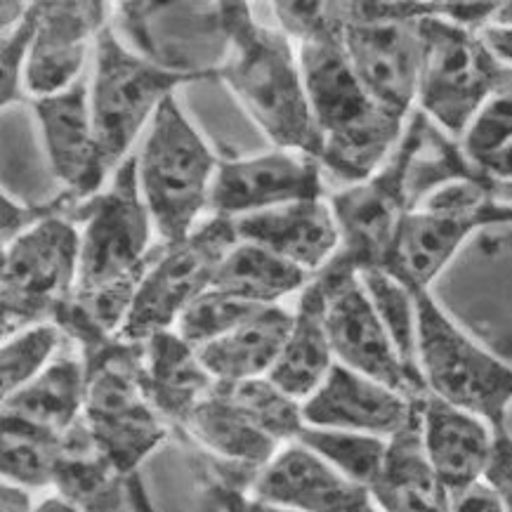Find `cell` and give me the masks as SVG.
<instances>
[{
	"label": "cell",
	"instance_id": "6da1fadb",
	"mask_svg": "<svg viewBox=\"0 0 512 512\" xmlns=\"http://www.w3.org/2000/svg\"><path fill=\"white\" fill-rule=\"evenodd\" d=\"M274 17L298 45L324 137L321 166L345 185L369 180L395 152L409 121L385 114L359 83L343 41V3H274Z\"/></svg>",
	"mask_w": 512,
	"mask_h": 512
},
{
	"label": "cell",
	"instance_id": "7a4b0ae2",
	"mask_svg": "<svg viewBox=\"0 0 512 512\" xmlns=\"http://www.w3.org/2000/svg\"><path fill=\"white\" fill-rule=\"evenodd\" d=\"M71 222L81 229L74 326L85 338H114L161 248V241L152 244L156 229L140 192L137 154L114 170L100 194L78 203Z\"/></svg>",
	"mask_w": 512,
	"mask_h": 512
},
{
	"label": "cell",
	"instance_id": "3957f363",
	"mask_svg": "<svg viewBox=\"0 0 512 512\" xmlns=\"http://www.w3.org/2000/svg\"><path fill=\"white\" fill-rule=\"evenodd\" d=\"M222 12L229 48L218 81L274 147L321 161L324 137L307 97L298 45L281 29L258 22L248 3H222Z\"/></svg>",
	"mask_w": 512,
	"mask_h": 512
},
{
	"label": "cell",
	"instance_id": "277c9868",
	"mask_svg": "<svg viewBox=\"0 0 512 512\" xmlns=\"http://www.w3.org/2000/svg\"><path fill=\"white\" fill-rule=\"evenodd\" d=\"M218 163L220 156L189 121L177 95H170L149 123L137 154L140 192L161 244L185 241L201 225V215L210 213Z\"/></svg>",
	"mask_w": 512,
	"mask_h": 512
},
{
	"label": "cell",
	"instance_id": "5b68a950",
	"mask_svg": "<svg viewBox=\"0 0 512 512\" xmlns=\"http://www.w3.org/2000/svg\"><path fill=\"white\" fill-rule=\"evenodd\" d=\"M423 41L416 109L461 142L484 102L496 93L512 67L498 59L482 31L444 17V3H432L418 19Z\"/></svg>",
	"mask_w": 512,
	"mask_h": 512
},
{
	"label": "cell",
	"instance_id": "8992f818",
	"mask_svg": "<svg viewBox=\"0 0 512 512\" xmlns=\"http://www.w3.org/2000/svg\"><path fill=\"white\" fill-rule=\"evenodd\" d=\"M418 366L428 395L508 425L512 406V364L503 361L437 303L432 291H416Z\"/></svg>",
	"mask_w": 512,
	"mask_h": 512
},
{
	"label": "cell",
	"instance_id": "52a82bcc",
	"mask_svg": "<svg viewBox=\"0 0 512 512\" xmlns=\"http://www.w3.org/2000/svg\"><path fill=\"white\" fill-rule=\"evenodd\" d=\"M498 225H512V206L498 201L487 175L446 182L406 215L385 272L430 291L472 234Z\"/></svg>",
	"mask_w": 512,
	"mask_h": 512
},
{
	"label": "cell",
	"instance_id": "ba28073f",
	"mask_svg": "<svg viewBox=\"0 0 512 512\" xmlns=\"http://www.w3.org/2000/svg\"><path fill=\"white\" fill-rule=\"evenodd\" d=\"M83 359L88 369L85 425L102 454L126 477L135 475L168 437L163 416L144 395L142 343L116 336Z\"/></svg>",
	"mask_w": 512,
	"mask_h": 512
},
{
	"label": "cell",
	"instance_id": "9c48e42d",
	"mask_svg": "<svg viewBox=\"0 0 512 512\" xmlns=\"http://www.w3.org/2000/svg\"><path fill=\"white\" fill-rule=\"evenodd\" d=\"M201 78L175 74L137 55L107 24L97 36L93 74H90V109L104 166L111 175L128 159L130 149L156 111L170 95Z\"/></svg>",
	"mask_w": 512,
	"mask_h": 512
},
{
	"label": "cell",
	"instance_id": "30bf717a",
	"mask_svg": "<svg viewBox=\"0 0 512 512\" xmlns=\"http://www.w3.org/2000/svg\"><path fill=\"white\" fill-rule=\"evenodd\" d=\"M432 3H343V41L359 83L385 114L416 111L423 41L418 19Z\"/></svg>",
	"mask_w": 512,
	"mask_h": 512
},
{
	"label": "cell",
	"instance_id": "8fae6325",
	"mask_svg": "<svg viewBox=\"0 0 512 512\" xmlns=\"http://www.w3.org/2000/svg\"><path fill=\"white\" fill-rule=\"evenodd\" d=\"M81 265V229L62 215L38 222L3 246L0 300L3 338L55 317L74 298Z\"/></svg>",
	"mask_w": 512,
	"mask_h": 512
},
{
	"label": "cell",
	"instance_id": "7c38bea8",
	"mask_svg": "<svg viewBox=\"0 0 512 512\" xmlns=\"http://www.w3.org/2000/svg\"><path fill=\"white\" fill-rule=\"evenodd\" d=\"M413 152L411 118L397 149L369 180L328 194L340 229V248L319 274H361L385 269L399 227L413 210L409 194V161Z\"/></svg>",
	"mask_w": 512,
	"mask_h": 512
},
{
	"label": "cell",
	"instance_id": "4fadbf2b",
	"mask_svg": "<svg viewBox=\"0 0 512 512\" xmlns=\"http://www.w3.org/2000/svg\"><path fill=\"white\" fill-rule=\"evenodd\" d=\"M236 241L234 220L210 215L180 244H161L118 336L144 343L154 333L173 331L180 314L213 286L220 262Z\"/></svg>",
	"mask_w": 512,
	"mask_h": 512
},
{
	"label": "cell",
	"instance_id": "5bb4252c",
	"mask_svg": "<svg viewBox=\"0 0 512 512\" xmlns=\"http://www.w3.org/2000/svg\"><path fill=\"white\" fill-rule=\"evenodd\" d=\"M111 24L121 41L149 62L218 81L229 48L222 3H118Z\"/></svg>",
	"mask_w": 512,
	"mask_h": 512
},
{
	"label": "cell",
	"instance_id": "9a60e30c",
	"mask_svg": "<svg viewBox=\"0 0 512 512\" xmlns=\"http://www.w3.org/2000/svg\"><path fill=\"white\" fill-rule=\"evenodd\" d=\"M326 291V328L338 364L406 397L428 395L399 357L359 274H317Z\"/></svg>",
	"mask_w": 512,
	"mask_h": 512
},
{
	"label": "cell",
	"instance_id": "2e32d148",
	"mask_svg": "<svg viewBox=\"0 0 512 512\" xmlns=\"http://www.w3.org/2000/svg\"><path fill=\"white\" fill-rule=\"evenodd\" d=\"M321 170L324 166L314 156L277 147L246 159L220 156L208 210L218 218L239 220L288 203L324 199L328 194Z\"/></svg>",
	"mask_w": 512,
	"mask_h": 512
},
{
	"label": "cell",
	"instance_id": "e0dca14e",
	"mask_svg": "<svg viewBox=\"0 0 512 512\" xmlns=\"http://www.w3.org/2000/svg\"><path fill=\"white\" fill-rule=\"evenodd\" d=\"M114 5L107 3H41V17L29 62L24 90L29 104L71 88L88 74L95 57L97 36L111 22Z\"/></svg>",
	"mask_w": 512,
	"mask_h": 512
},
{
	"label": "cell",
	"instance_id": "ac0fdd59",
	"mask_svg": "<svg viewBox=\"0 0 512 512\" xmlns=\"http://www.w3.org/2000/svg\"><path fill=\"white\" fill-rule=\"evenodd\" d=\"M36 111L45 154L52 175L62 182V192L76 201L93 199L107 187L111 173L104 166L97 144L93 109H90V76L64 93L31 102Z\"/></svg>",
	"mask_w": 512,
	"mask_h": 512
},
{
	"label": "cell",
	"instance_id": "d6986e66",
	"mask_svg": "<svg viewBox=\"0 0 512 512\" xmlns=\"http://www.w3.org/2000/svg\"><path fill=\"white\" fill-rule=\"evenodd\" d=\"M253 496L295 512H378L371 491L300 442H288L255 472Z\"/></svg>",
	"mask_w": 512,
	"mask_h": 512
},
{
	"label": "cell",
	"instance_id": "ffe728a7",
	"mask_svg": "<svg viewBox=\"0 0 512 512\" xmlns=\"http://www.w3.org/2000/svg\"><path fill=\"white\" fill-rule=\"evenodd\" d=\"M418 399L406 397L336 361L314 395L300 404V411L305 425L314 428L392 439L411 420Z\"/></svg>",
	"mask_w": 512,
	"mask_h": 512
},
{
	"label": "cell",
	"instance_id": "44dd1931",
	"mask_svg": "<svg viewBox=\"0 0 512 512\" xmlns=\"http://www.w3.org/2000/svg\"><path fill=\"white\" fill-rule=\"evenodd\" d=\"M234 229L239 241L269 248L314 277L340 248V229L328 196L244 215L234 220Z\"/></svg>",
	"mask_w": 512,
	"mask_h": 512
},
{
	"label": "cell",
	"instance_id": "7402d4cb",
	"mask_svg": "<svg viewBox=\"0 0 512 512\" xmlns=\"http://www.w3.org/2000/svg\"><path fill=\"white\" fill-rule=\"evenodd\" d=\"M420 430L425 454L449 494L482 482L496 432L489 420L425 395L420 399Z\"/></svg>",
	"mask_w": 512,
	"mask_h": 512
},
{
	"label": "cell",
	"instance_id": "603a6c76",
	"mask_svg": "<svg viewBox=\"0 0 512 512\" xmlns=\"http://www.w3.org/2000/svg\"><path fill=\"white\" fill-rule=\"evenodd\" d=\"M420 399L409 423L390 439L385 465L371 487L378 512H451L449 489L425 454Z\"/></svg>",
	"mask_w": 512,
	"mask_h": 512
},
{
	"label": "cell",
	"instance_id": "cb8c5ba5",
	"mask_svg": "<svg viewBox=\"0 0 512 512\" xmlns=\"http://www.w3.org/2000/svg\"><path fill=\"white\" fill-rule=\"evenodd\" d=\"M144 395L166 420L185 425L192 411L215 387L199 352L175 331L154 333L142 343Z\"/></svg>",
	"mask_w": 512,
	"mask_h": 512
},
{
	"label": "cell",
	"instance_id": "d4e9b609",
	"mask_svg": "<svg viewBox=\"0 0 512 512\" xmlns=\"http://www.w3.org/2000/svg\"><path fill=\"white\" fill-rule=\"evenodd\" d=\"M333 366L336 354L326 328V291L314 277L312 284L300 293L291 333L267 378L281 392L303 404L324 383Z\"/></svg>",
	"mask_w": 512,
	"mask_h": 512
},
{
	"label": "cell",
	"instance_id": "484cf974",
	"mask_svg": "<svg viewBox=\"0 0 512 512\" xmlns=\"http://www.w3.org/2000/svg\"><path fill=\"white\" fill-rule=\"evenodd\" d=\"M52 487L81 512H126L128 477L102 454L83 418L59 437Z\"/></svg>",
	"mask_w": 512,
	"mask_h": 512
},
{
	"label": "cell",
	"instance_id": "4316f807",
	"mask_svg": "<svg viewBox=\"0 0 512 512\" xmlns=\"http://www.w3.org/2000/svg\"><path fill=\"white\" fill-rule=\"evenodd\" d=\"M88 369L83 354H57L41 376L3 399V416L62 437L83 418Z\"/></svg>",
	"mask_w": 512,
	"mask_h": 512
},
{
	"label": "cell",
	"instance_id": "83f0119b",
	"mask_svg": "<svg viewBox=\"0 0 512 512\" xmlns=\"http://www.w3.org/2000/svg\"><path fill=\"white\" fill-rule=\"evenodd\" d=\"M293 326V314L279 305L262 307L227 336L201 347L199 359L218 383L265 378L277 364Z\"/></svg>",
	"mask_w": 512,
	"mask_h": 512
},
{
	"label": "cell",
	"instance_id": "f1b7e54d",
	"mask_svg": "<svg viewBox=\"0 0 512 512\" xmlns=\"http://www.w3.org/2000/svg\"><path fill=\"white\" fill-rule=\"evenodd\" d=\"M182 430L189 432L208 454L244 472H255L272 461L284 444L267 435L251 416L234 406L218 387L192 411Z\"/></svg>",
	"mask_w": 512,
	"mask_h": 512
},
{
	"label": "cell",
	"instance_id": "f546056e",
	"mask_svg": "<svg viewBox=\"0 0 512 512\" xmlns=\"http://www.w3.org/2000/svg\"><path fill=\"white\" fill-rule=\"evenodd\" d=\"M314 274L248 241H236L215 272V291L246 300L253 305H277L286 295L303 293Z\"/></svg>",
	"mask_w": 512,
	"mask_h": 512
},
{
	"label": "cell",
	"instance_id": "4dcf8cb0",
	"mask_svg": "<svg viewBox=\"0 0 512 512\" xmlns=\"http://www.w3.org/2000/svg\"><path fill=\"white\" fill-rule=\"evenodd\" d=\"M314 454L324 458L328 465H333L352 482L361 484L371 491L380 470H383L387 458V446L390 439L361 435V432L347 430H331V428H314V425H303L300 435L295 437Z\"/></svg>",
	"mask_w": 512,
	"mask_h": 512
},
{
	"label": "cell",
	"instance_id": "1f68e13d",
	"mask_svg": "<svg viewBox=\"0 0 512 512\" xmlns=\"http://www.w3.org/2000/svg\"><path fill=\"white\" fill-rule=\"evenodd\" d=\"M3 449H0V470L3 482L24 489L52 487L55 475L59 437L31 428L22 420L3 416Z\"/></svg>",
	"mask_w": 512,
	"mask_h": 512
},
{
	"label": "cell",
	"instance_id": "d6a6232c",
	"mask_svg": "<svg viewBox=\"0 0 512 512\" xmlns=\"http://www.w3.org/2000/svg\"><path fill=\"white\" fill-rule=\"evenodd\" d=\"M380 321L390 333L399 357L413 376L423 380L418 366V305L416 291L392 277L385 269H366L359 274ZM425 385V383H423Z\"/></svg>",
	"mask_w": 512,
	"mask_h": 512
},
{
	"label": "cell",
	"instance_id": "836d02e7",
	"mask_svg": "<svg viewBox=\"0 0 512 512\" xmlns=\"http://www.w3.org/2000/svg\"><path fill=\"white\" fill-rule=\"evenodd\" d=\"M215 387H218L220 395H225L234 406H239L279 444L295 442V437L303 430L305 420L300 402L281 392L267 376L239 380V383H218L215 380Z\"/></svg>",
	"mask_w": 512,
	"mask_h": 512
},
{
	"label": "cell",
	"instance_id": "e575fe53",
	"mask_svg": "<svg viewBox=\"0 0 512 512\" xmlns=\"http://www.w3.org/2000/svg\"><path fill=\"white\" fill-rule=\"evenodd\" d=\"M62 328L57 324H36L3 338L0 347V387L3 399L15 395L24 385L41 376L62 347Z\"/></svg>",
	"mask_w": 512,
	"mask_h": 512
},
{
	"label": "cell",
	"instance_id": "d590c367",
	"mask_svg": "<svg viewBox=\"0 0 512 512\" xmlns=\"http://www.w3.org/2000/svg\"><path fill=\"white\" fill-rule=\"evenodd\" d=\"M265 305H253L246 300L232 298V295L208 288L206 293L199 295L185 312L180 314L173 331L180 336L185 343H189L194 350H201L227 336L229 331H234L236 326L244 324L246 319H251L255 312H260Z\"/></svg>",
	"mask_w": 512,
	"mask_h": 512
},
{
	"label": "cell",
	"instance_id": "8d00e7d4",
	"mask_svg": "<svg viewBox=\"0 0 512 512\" xmlns=\"http://www.w3.org/2000/svg\"><path fill=\"white\" fill-rule=\"evenodd\" d=\"M512 142V71L498 85L496 93L484 102L475 121L470 123L468 133L463 135V152L482 166L484 161L501 152Z\"/></svg>",
	"mask_w": 512,
	"mask_h": 512
},
{
	"label": "cell",
	"instance_id": "74e56055",
	"mask_svg": "<svg viewBox=\"0 0 512 512\" xmlns=\"http://www.w3.org/2000/svg\"><path fill=\"white\" fill-rule=\"evenodd\" d=\"M38 17H41V3L26 5L24 15L19 17L12 29L3 31L0 41V67H3V107L17 102H29L24 90V71L29 62L31 45H34Z\"/></svg>",
	"mask_w": 512,
	"mask_h": 512
},
{
	"label": "cell",
	"instance_id": "f35d334b",
	"mask_svg": "<svg viewBox=\"0 0 512 512\" xmlns=\"http://www.w3.org/2000/svg\"><path fill=\"white\" fill-rule=\"evenodd\" d=\"M484 482L494 489L505 512H512V432L508 425L494 432V449L484 472Z\"/></svg>",
	"mask_w": 512,
	"mask_h": 512
},
{
	"label": "cell",
	"instance_id": "ab89813d",
	"mask_svg": "<svg viewBox=\"0 0 512 512\" xmlns=\"http://www.w3.org/2000/svg\"><path fill=\"white\" fill-rule=\"evenodd\" d=\"M451 512H505L494 489L487 482H475L451 494Z\"/></svg>",
	"mask_w": 512,
	"mask_h": 512
},
{
	"label": "cell",
	"instance_id": "60d3db41",
	"mask_svg": "<svg viewBox=\"0 0 512 512\" xmlns=\"http://www.w3.org/2000/svg\"><path fill=\"white\" fill-rule=\"evenodd\" d=\"M213 494L225 512H295L291 508H284V505L253 496L251 491H244L241 487H220L218 484V487H213Z\"/></svg>",
	"mask_w": 512,
	"mask_h": 512
},
{
	"label": "cell",
	"instance_id": "b9f144b4",
	"mask_svg": "<svg viewBox=\"0 0 512 512\" xmlns=\"http://www.w3.org/2000/svg\"><path fill=\"white\" fill-rule=\"evenodd\" d=\"M482 38L487 41L491 52L501 59L505 67H512V29H503V26H484Z\"/></svg>",
	"mask_w": 512,
	"mask_h": 512
},
{
	"label": "cell",
	"instance_id": "7bdbcfd3",
	"mask_svg": "<svg viewBox=\"0 0 512 512\" xmlns=\"http://www.w3.org/2000/svg\"><path fill=\"white\" fill-rule=\"evenodd\" d=\"M491 182H512V142L479 166Z\"/></svg>",
	"mask_w": 512,
	"mask_h": 512
},
{
	"label": "cell",
	"instance_id": "ee69618b",
	"mask_svg": "<svg viewBox=\"0 0 512 512\" xmlns=\"http://www.w3.org/2000/svg\"><path fill=\"white\" fill-rule=\"evenodd\" d=\"M31 512H81V510H78L71 501H67V498H62L57 494V496L48 498V501H43L41 505H36Z\"/></svg>",
	"mask_w": 512,
	"mask_h": 512
},
{
	"label": "cell",
	"instance_id": "f6af8a7d",
	"mask_svg": "<svg viewBox=\"0 0 512 512\" xmlns=\"http://www.w3.org/2000/svg\"><path fill=\"white\" fill-rule=\"evenodd\" d=\"M487 26H503V29H512V3H498L494 17Z\"/></svg>",
	"mask_w": 512,
	"mask_h": 512
},
{
	"label": "cell",
	"instance_id": "bcb514c9",
	"mask_svg": "<svg viewBox=\"0 0 512 512\" xmlns=\"http://www.w3.org/2000/svg\"><path fill=\"white\" fill-rule=\"evenodd\" d=\"M494 194L498 196V201L512 206V182H494Z\"/></svg>",
	"mask_w": 512,
	"mask_h": 512
}]
</instances>
